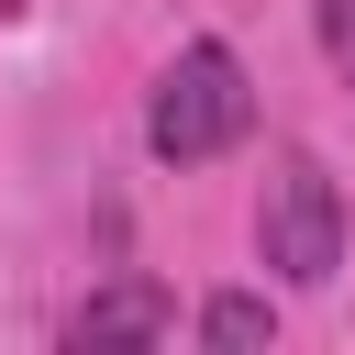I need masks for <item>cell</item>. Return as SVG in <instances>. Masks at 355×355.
<instances>
[{"label":"cell","mask_w":355,"mask_h":355,"mask_svg":"<svg viewBox=\"0 0 355 355\" xmlns=\"http://www.w3.org/2000/svg\"><path fill=\"white\" fill-rule=\"evenodd\" d=\"M255 133V89H244V55L233 44H178V67L155 78V111H144V144L166 166H211Z\"/></svg>","instance_id":"obj_1"},{"label":"cell","mask_w":355,"mask_h":355,"mask_svg":"<svg viewBox=\"0 0 355 355\" xmlns=\"http://www.w3.org/2000/svg\"><path fill=\"white\" fill-rule=\"evenodd\" d=\"M255 255L288 277V288H322L344 266V189L311 144H277L266 155V189H255Z\"/></svg>","instance_id":"obj_2"},{"label":"cell","mask_w":355,"mask_h":355,"mask_svg":"<svg viewBox=\"0 0 355 355\" xmlns=\"http://www.w3.org/2000/svg\"><path fill=\"white\" fill-rule=\"evenodd\" d=\"M166 333H178V300H166L155 277L89 288V300L67 311V344H78V355H100V344H166Z\"/></svg>","instance_id":"obj_3"},{"label":"cell","mask_w":355,"mask_h":355,"mask_svg":"<svg viewBox=\"0 0 355 355\" xmlns=\"http://www.w3.org/2000/svg\"><path fill=\"white\" fill-rule=\"evenodd\" d=\"M277 333V311L255 300V288H222V300H200V344L211 355H244V344H266Z\"/></svg>","instance_id":"obj_4"},{"label":"cell","mask_w":355,"mask_h":355,"mask_svg":"<svg viewBox=\"0 0 355 355\" xmlns=\"http://www.w3.org/2000/svg\"><path fill=\"white\" fill-rule=\"evenodd\" d=\"M322 55H333L344 89H355V0H322Z\"/></svg>","instance_id":"obj_5"}]
</instances>
